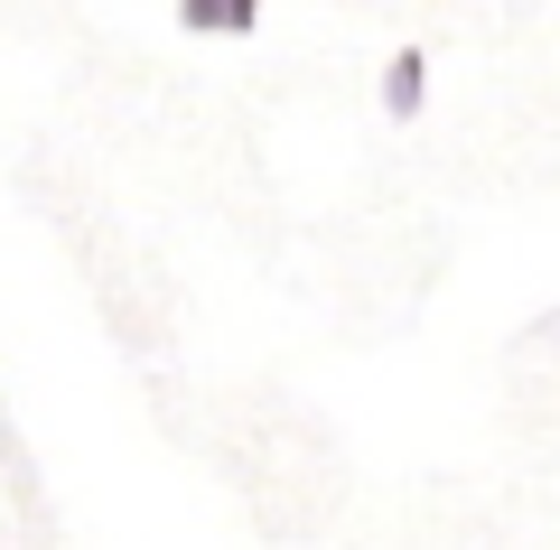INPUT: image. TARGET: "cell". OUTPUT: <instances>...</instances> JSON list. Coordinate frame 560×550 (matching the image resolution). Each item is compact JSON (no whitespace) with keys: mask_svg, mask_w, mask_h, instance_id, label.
Returning a JSON list of instances; mask_svg holds the SVG:
<instances>
[{"mask_svg":"<svg viewBox=\"0 0 560 550\" xmlns=\"http://www.w3.org/2000/svg\"><path fill=\"white\" fill-rule=\"evenodd\" d=\"M420 103H430V66H420V57H393V66H383V113L411 121Z\"/></svg>","mask_w":560,"mask_h":550,"instance_id":"obj_2","label":"cell"},{"mask_svg":"<svg viewBox=\"0 0 560 550\" xmlns=\"http://www.w3.org/2000/svg\"><path fill=\"white\" fill-rule=\"evenodd\" d=\"M178 20L197 28V38H253L261 0H178Z\"/></svg>","mask_w":560,"mask_h":550,"instance_id":"obj_1","label":"cell"}]
</instances>
